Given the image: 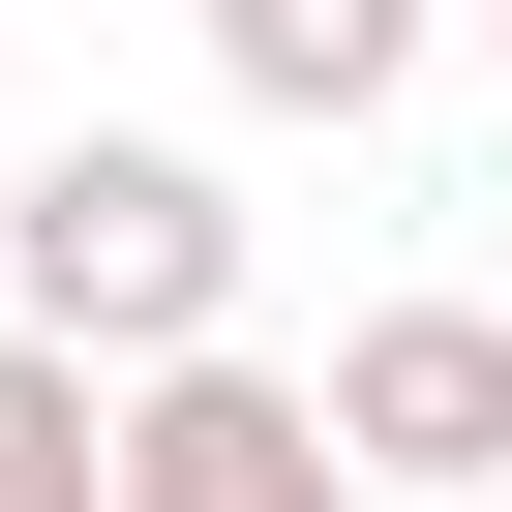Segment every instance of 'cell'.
Segmentation results:
<instances>
[{
  "mask_svg": "<svg viewBox=\"0 0 512 512\" xmlns=\"http://www.w3.org/2000/svg\"><path fill=\"white\" fill-rule=\"evenodd\" d=\"M0 332H61V362H211V332H241V181L151 151V121H61L31 181H0Z\"/></svg>",
  "mask_w": 512,
  "mask_h": 512,
  "instance_id": "obj_1",
  "label": "cell"
},
{
  "mask_svg": "<svg viewBox=\"0 0 512 512\" xmlns=\"http://www.w3.org/2000/svg\"><path fill=\"white\" fill-rule=\"evenodd\" d=\"M452 61V0H211V91L241 121H392Z\"/></svg>",
  "mask_w": 512,
  "mask_h": 512,
  "instance_id": "obj_4",
  "label": "cell"
},
{
  "mask_svg": "<svg viewBox=\"0 0 512 512\" xmlns=\"http://www.w3.org/2000/svg\"><path fill=\"white\" fill-rule=\"evenodd\" d=\"M121 512H392V482L332 452L302 362H241V332H211V362H121Z\"/></svg>",
  "mask_w": 512,
  "mask_h": 512,
  "instance_id": "obj_2",
  "label": "cell"
},
{
  "mask_svg": "<svg viewBox=\"0 0 512 512\" xmlns=\"http://www.w3.org/2000/svg\"><path fill=\"white\" fill-rule=\"evenodd\" d=\"M482 61H512V0H482Z\"/></svg>",
  "mask_w": 512,
  "mask_h": 512,
  "instance_id": "obj_6",
  "label": "cell"
},
{
  "mask_svg": "<svg viewBox=\"0 0 512 512\" xmlns=\"http://www.w3.org/2000/svg\"><path fill=\"white\" fill-rule=\"evenodd\" d=\"M302 392H332V452H362L392 512H482V482H512V302H362Z\"/></svg>",
  "mask_w": 512,
  "mask_h": 512,
  "instance_id": "obj_3",
  "label": "cell"
},
{
  "mask_svg": "<svg viewBox=\"0 0 512 512\" xmlns=\"http://www.w3.org/2000/svg\"><path fill=\"white\" fill-rule=\"evenodd\" d=\"M0 512H121V362L0 332Z\"/></svg>",
  "mask_w": 512,
  "mask_h": 512,
  "instance_id": "obj_5",
  "label": "cell"
}]
</instances>
